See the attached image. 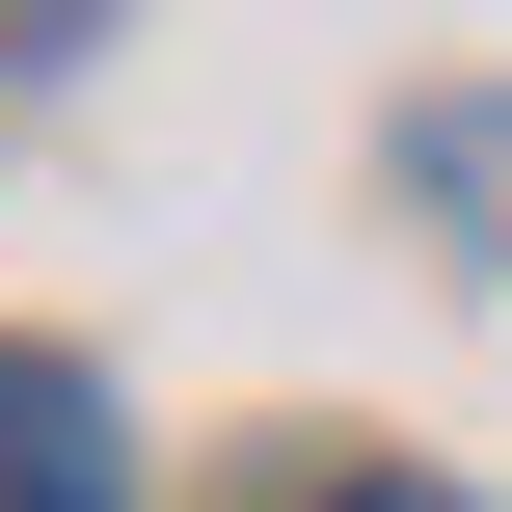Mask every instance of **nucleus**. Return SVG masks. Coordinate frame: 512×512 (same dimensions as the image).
<instances>
[{
    "label": "nucleus",
    "mask_w": 512,
    "mask_h": 512,
    "mask_svg": "<svg viewBox=\"0 0 512 512\" xmlns=\"http://www.w3.org/2000/svg\"><path fill=\"white\" fill-rule=\"evenodd\" d=\"M0 512H108V459H81V378H0Z\"/></svg>",
    "instance_id": "nucleus-1"
},
{
    "label": "nucleus",
    "mask_w": 512,
    "mask_h": 512,
    "mask_svg": "<svg viewBox=\"0 0 512 512\" xmlns=\"http://www.w3.org/2000/svg\"><path fill=\"white\" fill-rule=\"evenodd\" d=\"M351 512H459V486H351Z\"/></svg>",
    "instance_id": "nucleus-2"
}]
</instances>
